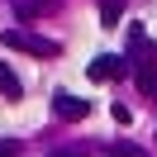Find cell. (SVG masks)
<instances>
[{
	"label": "cell",
	"instance_id": "obj_1",
	"mask_svg": "<svg viewBox=\"0 0 157 157\" xmlns=\"http://www.w3.org/2000/svg\"><path fill=\"white\" fill-rule=\"evenodd\" d=\"M0 43H5V48L29 52V57H57V52H62L52 38H38V33H24V29H5V33H0Z\"/></svg>",
	"mask_w": 157,
	"mask_h": 157
},
{
	"label": "cell",
	"instance_id": "obj_2",
	"mask_svg": "<svg viewBox=\"0 0 157 157\" xmlns=\"http://www.w3.org/2000/svg\"><path fill=\"white\" fill-rule=\"evenodd\" d=\"M52 109H57V119L76 124V119H86V114H90V100H76L71 90H57V95H52Z\"/></svg>",
	"mask_w": 157,
	"mask_h": 157
},
{
	"label": "cell",
	"instance_id": "obj_3",
	"mask_svg": "<svg viewBox=\"0 0 157 157\" xmlns=\"http://www.w3.org/2000/svg\"><path fill=\"white\" fill-rule=\"evenodd\" d=\"M90 81H114V76H124V71H128V62L124 57H114V52H100V57L95 62H90Z\"/></svg>",
	"mask_w": 157,
	"mask_h": 157
},
{
	"label": "cell",
	"instance_id": "obj_4",
	"mask_svg": "<svg viewBox=\"0 0 157 157\" xmlns=\"http://www.w3.org/2000/svg\"><path fill=\"white\" fill-rule=\"evenodd\" d=\"M119 19H124V0H100V24L119 29Z\"/></svg>",
	"mask_w": 157,
	"mask_h": 157
},
{
	"label": "cell",
	"instance_id": "obj_5",
	"mask_svg": "<svg viewBox=\"0 0 157 157\" xmlns=\"http://www.w3.org/2000/svg\"><path fill=\"white\" fill-rule=\"evenodd\" d=\"M0 95H5V100H19V95H24V86H19V76H14V71L5 67V62H0Z\"/></svg>",
	"mask_w": 157,
	"mask_h": 157
},
{
	"label": "cell",
	"instance_id": "obj_6",
	"mask_svg": "<svg viewBox=\"0 0 157 157\" xmlns=\"http://www.w3.org/2000/svg\"><path fill=\"white\" fill-rule=\"evenodd\" d=\"M109 157H147V152L133 147V143H109Z\"/></svg>",
	"mask_w": 157,
	"mask_h": 157
},
{
	"label": "cell",
	"instance_id": "obj_7",
	"mask_svg": "<svg viewBox=\"0 0 157 157\" xmlns=\"http://www.w3.org/2000/svg\"><path fill=\"white\" fill-rule=\"evenodd\" d=\"M14 10L29 19V14H38V10H43V0H14Z\"/></svg>",
	"mask_w": 157,
	"mask_h": 157
},
{
	"label": "cell",
	"instance_id": "obj_8",
	"mask_svg": "<svg viewBox=\"0 0 157 157\" xmlns=\"http://www.w3.org/2000/svg\"><path fill=\"white\" fill-rule=\"evenodd\" d=\"M109 114H114V124H128V119H133V114H128V105H119V100L109 105Z\"/></svg>",
	"mask_w": 157,
	"mask_h": 157
},
{
	"label": "cell",
	"instance_id": "obj_9",
	"mask_svg": "<svg viewBox=\"0 0 157 157\" xmlns=\"http://www.w3.org/2000/svg\"><path fill=\"white\" fill-rule=\"evenodd\" d=\"M52 157H81V152H52Z\"/></svg>",
	"mask_w": 157,
	"mask_h": 157
},
{
	"label": "cell",
	"instance_id": "obj_10",
	"mask_svg": "<svg viewBox=\"0 0 157 157\" xmlns=\"http://www.w3.org/2000/svg\"><path fill=\"white\" fill-rule=\"evenodd\" d=\"M0 157H14V152H10V147H0Z\"/></svg>",
	"mask_w": 157,
	"mask_h": 157
}]
</instances>
